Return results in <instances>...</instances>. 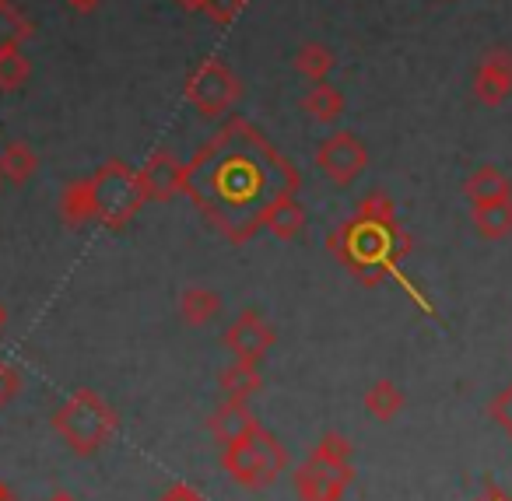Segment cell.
I'll list each match as a JSON object with an SVG mask.
<instances>
[{
  "label": "cell",
  "mask_w": 512,
  "mask_h": 501,
  "mask_svg": "<svg viewBox=\"0 0 512 501\" xmlns=\"http://www.w3.org/2000/svg\"><path fill=\"white\" fill-rule=\"evenodd\" d=\"M183 193L225 235L246 242L264 228L274 200L299 193L295 165L242 116H232L186 165Z\"/></svg>",
  "instance_id": "1"
},
{
  "label": "cell",
  "mask_w": 512,
  "mask_h": 501,
  "mask_svg": "<svg viewBox=\"0 0 512 501\" xmlns=\"http://www.w3.org/2000/svg\"><path fill=\"white\" fill-rule=\"evenodd\" d=\"M327 249L362 284H379L386 277L397 281L400 263L411 256L414 239L400 225H369L362 218H351L327 235Z\"/></svg>",
  "instance_id": "2"
},
{
  "label": "cell",
  "mask_w": 512,
  "mask_h": 501,
  "mask_svg": "<svg viewBox=\"0 0 512 501\" xmlns=\"http://www.w3.org/2000/svg\"><path fill=\"white\" fill-rule=\"evenodd\" d=\"M116 410L102 400L95 389H78L71 400L53 414V431L67 442V449L78 456H95L109 435L116 431Z\"/></svg>",
  "instance_id": "3"
},
{
  "label": "cell",
  "mask_w": 512,
  "mask_h": 501,
  "mask_svg": "<svg viewBox=\"0 0 512 501\" xmlns=\"http://www.w3.org/2000/svg\"><path fill=\"white\" fill-rule=\"evenodd\" d=\"M221 466L242 487H267L288 470V449L267 428H256L253 435L221 449Z\"/></svg>",
  "instance_id": "4"
},
{
  "label": "cell",
  "mask_w": 512,
  "mask_h": 501,
  "mask_svg": "<svg viewBox=\"0 0 512 501\" xmlns=\"http://www.w3.org/2000/svg\"><path fill=\"white\" fill-rule=\"evenodd\" d=\"M92 183V197H95V221L106 228H123L137 218L148 197L141 190V179L120 158H109L102 169H95L88 176Z\"/></svg>",
  "instance_id": "5"
},
{
  "label": "cell",
  "mask_w": 512,
  "mask_h": 501,
  "mask_svg": "<svg viewBox=\"0 0 512 501\" xmlns=\"http://www.w3.org/2000/svg\"><path fill=\"white\" fill-rule=\"evenodd\" d=\"M239 95H242V85H239V78H235V71L214 57L204 60V64L186 78V102H190L204 120H218V116L232 113Z\"/></svg>",
  "instance_id": "6"
},
{
  "label": "cell",
  "mask_w": 512,
  "mask_h": 501,
  "mask_svg": "<svg viewBox=\"0 0 512 501\" xmlns=\"http://www.w3.org/2000/svg\"><path fill=\"white\" fill-rule=\"evenodd\" d=\"M316 169L334 186H351L369 169V151H365V144L351 130H334L316 148Z\"/></svg>",
  "instance_id": "7"
},
{
  "label": "cell",
  "mask_w": 512,
  "mask_h": 501,
  "mask_svg": "<svg viewBox=\"0 0 512 501\" xmlns=\"http://www.w3.org/2000/svg\"><path fill=\"white\" fill-rule=\"evenodd\" d=\"M355 480V470H334L309 456L302 466H295V494L299 501H341L344 491Z\"/></svg>",
  "instance_id": "8"
},
{
  "label": "cell",
  "mask_w": 512,
  "mask_h": 501,
  "mask_svg": "<svg viewBox=\"0 0 512 501\" xmlns=\"http://www.w3.org/2000/svg\"><path fill=\"white\" fill-rule=\"evenodd\" d=\"M137 179H141L144 197L155 200V204H165V200H172L176 193H183L186 165L179 162L172 151L158 148L144 158V165L137 169Z\"/></svg>",
  "instance_id": "9"
},
{
  "label": "cell",
  "mask_w": 512,
  "mask_h": 501,
  "mask_svg": "<svg viewBox=\"0 0 512 501\" xmlns=\"http://www.w3.org/2000/svg\"><path fill=\"white\" fill-rule=\"evenodd\" d=\"M274 344V326L267 323L256 309H246L235 316V323L225 330V347L239 361H260Z\"/></svg>",
  "instance_id": "10"
},
{
  "label": "cell",
  "mask_w": 512,
  "mask_h": 501,
  "mask_svg": "<svg viewBox=\"0 0 512 501\" xmlns=\"http://www.w3.org/2000/svg\"><path fill=\"white\" fill-rule=\"evenodd\" d=\"M474 95L481 106H502L512 95V50L495 46L481 57L474 71Z\"/></svg>",
  "instance_id": "11"
},
{
  "label": "cell",
  "mask_w": 512,
  "mask_h": 501,
  "mask_svg": "<svg viewBox=\"0 0 512 501\" xmlns=\"http://www.w3.org/2000/svg\"><path fill=\"white\" fill-rule=\"evenodd\" d=\"M207 428H211L214 442L225 449V445H232V442H239V438L253 435V431L260 428V421H256V414L246 407V400H225L211 414Z\"/></svg>",
  "instance_id": "12"
},
{
  "label": "cell",
  "mask_w": 512,
  "mask_h": 501,
  "mask_svg": "<svg viewBox=\"0 0 512 501\" xmlns=\"http://www.w3.org/2000/svg\"><path fill=\"white\" fill-rule=\"evenodd\" d=\"M463 197L470 200V207L512 200V179L505 176L502 169H495V165H481V169L463 183Z\"/></svg>",
  "instance_id": "13"
},
{
  "label": "cell",
  "mask_w": 512,
  "mask_h": 501,
  "mask_svg": "<svg viewBox=\"0 0 512 501\" xmlns=\"http://www.w3.org/2000/svg\"><path fill=\"white\" fill-rule=\"evenodd\" d=\"M60 218L67 221V228H85L95 221V197L88 179H71L60 193Z\"/></svg>",
  "instance_id": "14"
},
{
  "label": "cell",
  "mask_w": 512,
  "mask_h": 501,
  "mask_svg": "<svg viewBox=\"0 0 512 501\" xmlns=\"http://www.w3.org/2000/svg\"><path fill=\"white\" fill-rule=\"evenodd\" d=\"M264 228L274 235V239H281V242L295 239V235L306 228V211H302L299 197L274 200V204L267 207V214H264Z\"/></svg>",
  "instance_id": "15"
},
{
  "label": "cell",
  "mask_w": 512,
  "mask_h": 501,
  "mask_svg": "<svg viewBox=\"0 0 512 501\" xmlns=\"http://www.w3.org/2000/svg\"><path fill=\"white\" fill-rule=\"evenodd\" d=\"M218 382H221V393H225L228 400H249V396H256L260 389H264L260 368H256L253 361H239V358H235V365H228L225 372L218 375Z\"/></svg>",
  "instance_id": "16"
},
{
  "label": "cell",
  "mask_w": 512,
  "mask_h": 501,
  "mask_svg": "<svg viewBox=\"0 0 512 501\" xmlns=\"http://www.w3.org/2000/svg\"><path fill=\"white\" fill-rule=\"evenodd\" d=\"M218 312H221L218 291L193 284V288H186L183 295H179V316H183L186 326H207Z\"/></svg>",
  "instance_id": "17"
},
{
  "label": "cell",
  "mask_w": 512,
  "mask_h": 501,
  "mask_svg": "<svg viewBox=\"0 0 512 501\" xmlns=\"http://www.w3.org/2000/svg\"><path fill=\"white\" fill-rule=\"evenodd\" d=\"M470 218H474L477 235L498 242L512 235V200H498V204H477L470 207Z\"/></svg>",
  "instance_id": "18"
},
{
  "label": "cell",
  "mask_w": 512,
  "mask_h": 501,
  "mask_svg": "<svg viewBox=\"0 0 512 501\" xmlns=\"http://www.w3.org/2000/svg\"><path fill=\"white\" fill-rule=\"evenodd\" d=\"M0 172H4L8 183L25 186L39 172V155L25 141H11L8 148L0 151Z\"/></svg>",
  "instance_id": "19"
},
{
  "label": "cell",
  "mask_w": 512,
  "mask_h": 501,
  "mask_svg": "<svg viewBox=\"0 0 512 501\" xmlns=\"http://www.w3.org/2000/svg\"><path fill=\"white\" fill-rule=\"evenodd\" d=\"M344 92L334 85H327V81H320V85H313V92H306V99H302V109H306L309 116H313L316 123H334L344 116Z\"/></svg>",
  "instance_id": "20"
},
{
  "label": "cell",
  "mask_w": 512,
  "mask_h": 501,
  "mask_svg": "<svg viewBox=\"0 0 512 501\" xmlns=\"http://www.w3.org/2000/svg\"><path fill=\"white\" fill-rule=\"evenodd\" d=\"M32 36V22L15 0H0V50H22Z\"/></svg>",
  "instance_id": "21"
},
{
  "label": "cell",
  "mask_w": 512,
  "mask_h": 501,
  "mask_svg": "<svg viewBox=\"0 0 512 501\" xmlns=\"http://www.w3.org/2000/svg\"><path fill=\"white\" fill-rule=\"evenodd\" d=\"M292 64H295V74H299V78H306V81H313V85H320V81H327V74L334 71L337 57H334V50H330V46L306 43L299 53H295Z\"/></svg>",
  "instance_id": "22"
},
{
  "label": "cell",
  "mask_w": 512,
  "mask_h": 501,
  "mask_svg": "<svg viewBox=\"0 0 512 501\" xmlns=\"http://www.w3.org/2000/svg\"><path fill=\"white\" fill-rule=\"evenodd\" d=\"M404 393H400L397 382L390 379H379L369 386V393H365V410H369L376 421H393V417L404 410Z\"/></svg>",
  "instance_id": "23"
},
{
  "label": "cell",
  "mask_w": 512,
  "mask_h": 501,
  "mask_svg": "<svg viewBox=\"0 0 512 501\" xmlns=\"http://www.w3.org/2000/svg\"><path fill=\"white\" fill-rule=\"evenodd\" d=\"M351 456H355V445H351L341 431H327L313 449V459L334 466V470H355V466H351Z\"/></svg>",
  "instance_id": "24"
},
{
  "label": "cell",
  "mask_w": 512,
  "mask_h": 501,
  "mask_svg": "<svg viewBox=\"0 0 512 501\" xmlns=\"http://www.w3.org/2000/svg\"><path fill=\"white\" fill-rule=\"evenodd\" d=\"M32 78V64L22 50H0V92H18Z\"/></svg>",
  "instance_id": "25"
},
{
  "label": "cell",
  "mask_w": 512,
  "mask_h": 501,
  "mask_svg": "<svg viewBox=\"0 0 512 501\" xmlns=\"http://www.w3.org/2000/svg\"><path fill=\"white\" fill-rule=\"evenodd\" d=\"M355 218L369 221V225H397V204L383 190H372L369 197L358 200Z\"/></svg>",
  "instance_id": "26"
},
{
  "label": "cell",
  "mask_w": 512,
  "mask_h": 501,
  "mask_svg": "<svg viewBox=\"0 0 512 501\" xmlns=\"http://www.w3.org/2000/svg\"><path fill=\"white\" fill-rule=\"evenodd\" d=\"M242 8H246V0H204V15L211 18L214 25H232L235 18L242 15Z\"/></svg>",
  "instance_id": "27"
},
{
  "label": "cell",
  "mask_w": 512,
  "mask_h": 501,
  "mask_svg": "<svg viewBox=\"0 0 512 501\" xmlns=\"http://www.w3.org/2000/svg\"><path fill=\"white\" fill-rule=\"evenodd\" d=\"M488 417L498 424V428L509 431V435H512V382L502 389V393L495 396V400L488 403Z\"/></svg>",
  "instance_id": "28"
},
{
  "label": "cell",
  "mask_w": 512,
  "mask_h": 501,
  "mask_svg": "<svg viewBox=\"0 0 512 501\" xmlns=\"http://www.w3.org/2000/svg\"><path fill=\"white\" fill-rule=\"evenodd\" d=\"M18 393H22V372L8 361H0V407H8Z\"/></svg>",
  "instance_id": "29"
},
{
  "label": "cell",
  "mask_w": 512,
  "mask_h": 501,
  "mask_svg": "<svg viewBox=\"0 0 512 501\" xmlns=\"http://www.w3.org/2000/svg\"><path fill=\"white\" fill-rule=\"evenodd\" d=\"M158 501H204V494L193 484H186V480H176V484L165 487V494Z\"/></svg>",
  "instance_id": "30"
},
{
  "label": "cell",
  "mask_w": 512,
  "mask_h": 501,
  "mask_svg": "<svg viewBox=\"0 0 512 501\" xmlns=\"http://www.w3.org/2000/svg\"><path fill=\"white\" fill-rule=\"evenodd\" d=\"M74 11H81V15H88V11H95L99 8V0H67Z\"/></svg>",
  "instance_id": "31"
},
{
  "label": "cell",
  "mask_w": 512,
  "mask_h": 501,
  "mask_svg": "<svg viewBox=\"0 0 512 501\" xmlns=\"http://www.w3.org/2000/svg\"><path fill=\"white\" fill-rule=\"evenodd\" d=\"M176 8L190 11V15H193V11H204V0H176Z\"/></svg>",
  "instance_id": "32"
},
{
  "label": "cell",
  "mask_w": 512,
  "mask_h": 501,
  "mask_svg": "<svg viewBox=\"0 0 512 501\" xmlns=\"http://www.w3.org/2000/svg\"><path fill=\"white\" fill-rule=\"evenodd\" d=\"M4 330H8V305L0 302V333H4Z\"/></svg>",
  "instance_id": "33"
},
{
  "label": "cell",
  "mask_w": 512,
  "mask_h": 501,
  "mask_svg": "<svg viewBox=\"0 0 512 501\" xmlns=\"http://www.w3.org/2000/svg\"><path fill=\"white\" fill-rule=\"evenodd\" d=\"M50 501H74V498H71V494H67V491H57V494H53Z\"/></svg>",
  "instance_id": "34"
},
{
  "label": "cell",
  "mask_w": 512,
  "mask_h": 501,
  "mask_svg": "<svg viewBox=\"0 0 512 501\" xmlns=\"http://www.w3.org/2000/svg\"><path fill=\"white\" fill-rule=\"evenodd\" d=\"M4 498H11V491H8V484L0 480V501H4Z\"/></svg>",
  "instance_id": "35"
},
{
  "label": "cell",
  "mask_w": 512,
  "mask_h": 501,
  "mask_svg": "<svg viewBox=\"0 0 512 501\" xmlns=\"http://www.w3.org/2000/svg\"><path fill=\"white\" fill-rule=\"evenodd\" d=\"M0 183H4V172H0Z\"/></svg>",
  "instance_id": "36"
},
{
  "label": "cell",
  "mask_w": 512,
  "mask_h": 501,
  "mask_svg": "<svg viewBox=\"0 0 512 501\" xmlns=\"http://www.w3.org/2000/svg\"><path fill=\"white\" fill-rule=\"evenodd\" d=\"M4 501H15V498H4Z\"/></svg>",
  "instance_id": "37"
}]
</instances>
